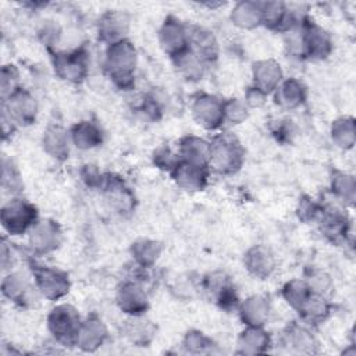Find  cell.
Wrapping results in <instances>:
<instances>
[{"mask_svg":"<svg viewBox=\"0 0 356 356\" xmlns=\"http://www.w3.org/2000/svg\"><path fill=\"white\" fill-rule=\"evenodd\" d=\"M253 78H254V88L261 90L264 95L277 89L281 78L282 71L280 64L274 60H264L254 63L253 65Z\"/></svg>","mask_w":356,"mask_h":356,"instance_id":"obj_17","label":"cell"},{"mask_svg":"<svg viewBox=\"0 0 356 356\" xmlns=\"http://www.w3.org/2000/svg\"><path fill=\"white\" fill-rule=\"evenodd\" d=\"M192 113L199 125L206 129H216L224 121V103L211 95H202L195 99Z\"/></svg>","mask_w":356,"mask_h":356,"instance_id":"obj_9","label":"cell"},{"mask_svg":"<svg viewBox=\"0 0 356 356\" xmlns=\"http://www.w3.org/2000/svg\"><path fill=\"white\" fill-rule=\"evenodd\" d=\"M106 338V328L99 318H89L81 325L78 345L85 350H95Z\"/></svg>","mask_w":356,"mask_h":356,"instance_id":"obj_23","label":"cell"},{"mask_svg":"<svg viewBox=\"0 0 356 356\" xmlns=\"http://www.w3.org/2000/svg\"><path fill=\"white\" fill-rule=\"evenodd\" d=\"M117 303L121 310L132 316H140L147 309L146 293L136 281H128L120 286Z\"/></svg>","mask_w":356,"mask_h":356,"instance_id":"obj_13","label":"cell"},{"mask_svg":"<svg viewBox=\"0 0 356 356\" xmlns=\"http://www.w3.org/2000/svg\"><path fill=\"white\" fill-rule=\"evenodd\" d=\"M36 207L24 199L10 200L3 206L0 214L4 229L11 235H21L28 228L33 227L36 224Z\"/></svg>","mask_w":356,"mask_h":356,"instance_id":"obj_4","label":"cell"},{"mask_svg":"<svg viewBox=\"0 0 356 356\" xmlns=\"http://www.w3.org/2000/svg\"><path fill=\"white\" fill-rule=\"evenodd\" d=\"M43 145L47 153H50L53 157L58 160H64L68 157V136L67 132L58 127L51 125L47 128L43 136Z\"/></svg>","mask_w":356,"mask_h":356,"instance_id":"obj_25","label":"cell"},{"mask_svg":"<svg viewBox=\"0 0 356 356\" xmlns=\"http://www.w3.org/2000/svg\"><path fill=\"white\" fill-rule=\"evenodd\" d=\"M264 99H266V95L259 90L257 88H252L248 90V95H246V103L252 107H260L263 103H264Z\"/></svg>","mask_w":356,"mask_h":356,"instance_id":"obj_41","label":"cell"},{"mask_svg":"<svg viewBox=\"0 0 356 356\" xmlns=\"http://www.w3.org/2000/svg\"><path fill=\"white\" fill-rule=\"evenodd\" d=\"M29 289V285H28V281L26 278L19 274V273H14V274H10L4 278L3 281V293L14 300V302H22L25 300V295Z\"/></svg>","mask_w":356,"mask_h":356,"instance_id":"obj_32","label":"cell"},{"mask_svg":"<svg viewBox=\"0 0 356 356\" xmlns=\"http://www.w3.org/2000/svg\"><path fill=\"white\" fill-rule=\"evenodd\" d=\"M135 65L136 51L129 40L121 39L110 44L106 56V71L115 85L129 88L134 82Z\"/></svg>","mask_w":356,"mask_h":356,"instance_id":"obj_1","label":"cell"},{"mask_svg":"<svg viewBox=\"0 0 356 356\" xmlns=\"http://www.w3.org/2000/svg\"><path fill=\"white\" fill-rule=\"evenodd\" d=\"M248 117L246 106L238 99H231L224 103V120L231 121L232 124H239Z\"/></svg>","mask_w":356,"mask_h":356,"instance_id":"obj_36","label":"cell"},{"mask_svg":"<svg viewBox=\"0 0 356 356\" xmlns=\"http://www.w3.org/2000/svg\"><path fill=\"white\" fill-rule=\"evenodd\" d=\"M72 142L79 149H92L95 146H99L103 140L102 129L90 121H82L76 125H74L71 131Z\"/></svg>","mask_w":356,"mask_h":356,"instance_id":"obj_22","label":"cell"},{"mask_svg":"<svg viewBox=\"0 0 356 356\" xmlns=\"http://www.w3.org/2000/svg\"><path fill=\"white\" fill-rule=\"evenodd\" d=\"M332 139L341 147H352L355 139L353 118H339L332 125Z\"/></svg>","mask_w":356,"mask_h":356,"instance_id":"obj_33","label":"cell"},{"mask_svg":"<svg viewBox=\"0 0 356 356\" xmlns=\"http://www.w3.org/2000/svg\"><path fill=\"white\" fill-rule=\"evenodd\" d=\"M206 291L224 309L235 307L238 303L235 288L229 277L224 273H213L209 275V278H206Z\"/></svg>","mask_w":356,"mask_h":356,"instance_id":"obj_15","label":"cell"},{"mask_svg":"<svg viewBox=\"0 0 356 356\" xmlns=\"http://www.w3.org/2000/svg\"><path fill=\"white\" fill-rule=\"evenodd\" d=\"M177 68L188 78V79H199L203 75L204 63L188 47L186 51L174 58Z\"/></svg>","mask_w":356,"mask_h":356,"instance_id":"obj_30","label":"cell"},{"mask_svg":"<svg viewBox=\"0 0 356 356\" xmlns=\"http://www.w3.org/2000/svg\"><path fill=\"white\" fill-rule=\"evenodd\" d=\"M330 312V306L323 295L317 292H312L303 306L299 309L302 317L309 323H318L323 321Z\"/></svg>","mask_w":356,"mask_h":356,"instance_id":"obj_27","label":"cell"},{"mask_svg":"<svg viewBox=\"0 0 356 356\" xmlns=\"http://www.w3.org/2000/svg\"><path fill=\"white\" fill-rule=\"evenodd\" d=\"M243 149L229 132H222L210 142L209 165L221 174L236 172L243 163Z\"/></svg>","mask_w":356,"mask_h":356,"instance_id":"obj_2","label":"cell"},{"mask_svg":"<svg viewBox=\"0 0 356 356\" xmlns=\"http://www.w3.org/2000/svg\"><path fill=\"white\" fill-rule=\"evenodd\" d=\"M161 252V245L156 241L142 239L132 243V254L138 264L143 267H150L159 257Z\"/></svg>","mask_w":356,"mask_h":356,"instance_id":"obj_28","label":"cell"},{"mask_svg":"<svg viewBox=\"0 0 356 356\" xmlns=\"http://www.w3.org/2000/svg\"><path fill=\"white\" fill-rule=\"evenodd\" d=\"M332 191H335V193L338 196H341L345 200L352 202L353 200V193H355V182L353 178L345 174H338L335 175V178L332 179Z\"/></svg>","mask_w":356,"mask_h":356,"instance_id":"obj_37","label":"cell"},{"mask_svg":"<svg viewBox=\"0 0 356 356\" xmlns=\"http://www.w3.org/2000/svg\"><path fill=\"white\" fill-rule=\"evenodd\" d=\"M211 345L210 339L207 337H204L202 332L199 331H191L186 334L185 338V346L188 349H191L192 352H203L206 346Z\"/></svg>","mask_w":356,"mask_h":356,"instance_id":"obj_40","label":"cell"},{"mask_svg":"<svg viewBox=\"0 0 356 356\" xmlns=\"http://www.w3.org/2000/svg\"><path fill=\"white\" fill-rule=\"evenodd\" d=\"M38 106L32 95L24 89H17L3 100V114L14 124L28 125L35 121Z\"/></svg>","mask_w":356,"mask_h":356,"instance_id":"obj_6","label":"cell"},{"mask_svg":"<svg viewBox=\"0 0 356 356\" xmlns=\"http://www.w3.org/2000/svg\"><path fill=\"white\" fill-rule=\"evenodd\" d=\"M241 317L250 327H261L268 317V302L263 296H252L241 305Z\"/></svg>","mask_w":356,"mask_h":356,"instance_id":"obj_20","label":"cell"},{"mask_svg":"<svg viewBox=\"0 0 356 356\" xmlns=\"http://www.w3.org/2000/svg\"><path fill=\"white\" fill-rule=\"evenodd\" d=\"M306 99V88L298 79H288L275 89V102L285 108H295Z\"/></svg>","mask_w":356,"mask_h":356,"instance_id":"obj_21","label":"cell"},{"mask_svg":"<svg viewBox=\"0 0 356 356\" xmlns=\"http://www.w3.org/2000/svg\"><path fill=\"white\" fill-rule=\"evenodd\" d=\"M154 332H156L154 325L149 320L139 318V316H134V318L128 321L127 334L132 342H136L139 345H146L152 341Z\"/></svg>","mask_w":356,"mask_h":356,"instance_id":"obj_31","label":"cell"},{"mask_svg":"<svg viewBox=\"0 0 356 356\" xmlns=\"http://www.w3.org/2000/svg\"><path fill=\"white\" fill-rule=\"evenodd\" d=\"M189 49L203 61L210 63L217 57V42L211 32L199 26H186Z\"/></svg>","mask_w":356,"mask_h":356,"instance_id":"obj_14","label":"cell"},{"mask_svg":"<svg viewBox=\"0 0 356 356\" xmlns=\"http://www.w3.org/2000/svg\"><path fill=\"white\" fill-rule=\"evenodd\" d=\"M54 70L67 81L81 82L86 76L88 57L83 50H75L71 53L54 54Z\"/></svg>","mask_w":356,"mask_h":356,"instance_id":"obj_10","label":"cell"},{"mask_svg":"<svg viewBox=\"0 0 356 356\" xmlns=\"http://www.w3.org/2000/svg\"><path fill=\"white\" fill-rule=\"evenodd\" d=\"M172 179L186 191H200L206 186L209 170L204 165L192 164L181 160L170 172Z\"/></svg>","mask_w":356,"mask_h":356,"instance_id":"obj_11","label":"cell"},{"mask_svg":"<svg viewBox=\"0 0 356 356\" xmlns=\"http://www.w3.org/2000/svg\"><path fill=\"white\" fill-rule=\"evenodd\" d=\"M179 156L184 161L209 167L210 143L196 136H185L179 143Z\"/></svg>","mask_w":356,"mask_h":356,"instance_id":"obj_18","label":"cell"},{"mask_svg":"<svg viewBox=\"0 0 356 356\" xmlns=\"http://www.w3.org/2000/svg\"><path fill=\"white\" fill-rule=\"evenodd\" d=\"M245 264L250 274L264 280L274 270V257L264 246H253L245 256Z\"/></svg>","mask_w":356,"mask_h":356,"instance_id":"obj_19","label":"cell"},{"mask_svg":"<svg viewBox=\"0 0 356 356\" xmlns=\"http://www.w3.org/2000/svg\"><path fill=\"white\" fill-rule=\"evenodd\" d=\"M47 325L53 337L65 346L78 345L81 331V318L75 307L71 305L56 306L47 318Z\"/></svg>","mask_w":356,"mask_h":356,"instance_id":"obj_3","label":"cell"},{"mask_svg":"<svg viewBox=\"0 0 356 356\" xmlns=\"http://www.w3.org/2000/svg\"><path fill=\"white\" fill-rule=\"evenodd\" d=\"M18 71L15 65H4L1 70V96L3 99L8 97L11 93H14L18 86Z\"/></svg>","mask_w":356,"mask_h":356,"instance_id":"obj_35","label":"cell"},{"mask_svg":"<svg viewBox=\"0 0 356 356\" xmlns=\"http://www.w3.org/2000/svg\"><path fill=\"white\" fill-rule=\"evenodd\" d=\"M32 248L39 253H47L58 248L61 242L60 227L50 220H43L32 227L29 236Z\"/></svg>","mask_w":356,"mask_h":356,"instance_id":"obj_12","label":"cell"},{"mask_svg":"<svg viewBox=\"0 0 356 356\" xmlns=\"http://www.w3.org/2000/svg\"><path fill=\"white\" fill-rule=\"evenodd\" d=\"M232 22L241 28H253L261 24V3L242 1L238 3L231 14Z\"/></svg>","mask_w":356,"mask_h":356,"instance_id":"obj_24","label":"cell"},{"mask_svg":"<svg viewBox=\"0 0 356 356\" xmlns=\"http://www.w3.org/2000/svg\"><path fill=\"white\" fill-rule=\"evenodd\" d=\"M298 51L312 58H324L330 54L332 43L330 35L320 26L306 22L302 28V35L298 36Z\"/></svg>","mask_w":356,"mask_h":356,"instance_id":"obj_5","label":"cell"},{"mask_svg":"<svg viewBox=\"0 0 356 356\" xmlns=\"http://www.w3.org/2000/svg\"><path fill=\"white\" fill-rule=\"evenodd\" d=\"M160 44L172 58L188 50V31L177 18L168 17L160 29Z\"/></svg>","mask_w":356,"mask_h":356,"instance_id":"obj_8","label":"cell"},{"mask_svg":"<svg viewBox=\"0 0 356 356\" xmlns=\"http://www.w3.org/2000/svg\"><path fill=\"white\" fill-rule=\"evenodd\" d=\"M241 353H260L264 352L270 343L268 335L260 327H250L239 337Z\"/></svg>","mask_w":356,"mask_h":356,"instance_id":"obj_26","label":"cell"},{"mask_svg":"<svg viewBox=\"0 0 356 356\" xmlns=\"http://www.w3.org/2000/svg\"><path fill=\"white\" fill-rule=\"evenodd\" d=\"M32 274L40 293L51 300L64 296L70 289L68 275L60 270L43 266H33Z\"/></svg>","mask_w":356,"mask_h":356,"instance_id":"obj_7","label":"cell"},{"mask_svg":"<svg viewBox=\"0 0 356 356\" xmlns=\"http://www.w3.org/2000/svg\"><path fill=\"white\" fill-rule=\"evenodd\" d=\"M128 25L129 19L127 14L117 10L107 11L99 21V38L111 43L118 42L128 31Z\"/></svg>","mask_w":356,"mask_h":356,"instance_id":"obj_16","label":"cell"},{"mask_svg":"<svg viewBox=\"0 0 356 356\" xmlns=\"http://www.w3.org/2000/svg\"><path fill=\"white\" fill-rule=\"evenodd\" d=\"M312 292L313 289L310 288V285L302 280H293L288 282L282 289V295L286 299V302L298 312L303 306V303L307 300Z\"/></svg>","mask_w":356,"mask_h":356,"instance_id":"obj_29","label":"cell"},{"mask_svg":"<svg viewBox=\"0 0 356 356\" xmlns=\"http://www.w3.org/2000/svg\"><path fill=\"white\" fill-rule=\"evenodd\" d=\"M288 335V343L293 348H298L299 352H312V346L314 343L313 337L302 327H291Z\"/></svg>","mask_w":356,"mask_h":356,"instance_id":"obj_34","label":"cell"},{"mask_svg":"<svg viewBox=\"0 0 356 356\" xmlns=\"http://www.w3.org/2000/svg\"><path fill=\"white\" fill-rule=\"evenodd\" d=\"M299 217L305 221L309 220H314L320 216L321 213V207L318 204H316L313 202V199L310 197H302V200L299 202V209H298Z\"/></svg>","mask_w":356,"mask_h":356,"instance_id":"obj_39","label":"cell"},{"mask_svg":"<svg viewBox=\"0 0 356 356\" xmlns=\"http://www.w3.org/2000/svg\"><path fill=\"white\" fill-rule=\"evenodd\" d=\"M179 163V159L171 153L168 147H160L157 152H154V164L165 171H172L174 167Z\"/></svg>","mask_w":356,"mask_h":356,"instance_id":"obj_38","label":"cell"}]
</instances>
